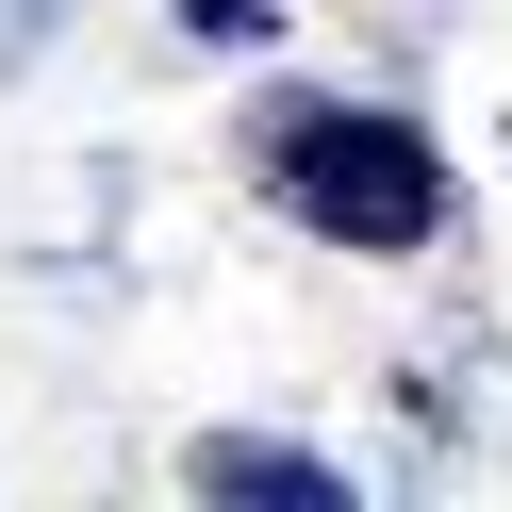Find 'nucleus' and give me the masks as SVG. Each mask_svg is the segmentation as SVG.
Segmentation results:
<instances>
[{"label":"nucleus","instance_id":"1","mask_svg":"<svg viewBox=\"0 0 512 512\" xmlns=\"http://www.w3.org/2000/svg\"><path fill=\"white\" fill-rule=\"evenodd\" d=\"M265 182L331 248H430L446 232V149L380 100H265Z\"/></svg>","mask_w":512,"mask_h":512},{"label":"nucleus","instance_id":"2","mask_svg":"<svg viewBox=\"0 0 512 512\" xmlns=\"http://www.w3.org/2000/svg\"><path fill=\"white\" fill-rule=\"evenodd\" d=\"M199 496H265V512H347V479L314 446H265V430H215L199 446Z\"/></svg>","mask_w":512,"mask_h":512},{"label":"nucleus","instance_id":"3","mask_svg":"<svg viewBox=\"0 0 512 512\" xmlns=\"http://www.w3.org/2000/svg\"><path fill=\"white\" fill-rule=\"evenodd\" d=\"M50 34H67V0H0V67H34Z\"/></svg>","mask_w":512,"mask_h":512},{"label":"nucleus","instance_id":"4","mask_svg":"<svg viewBox=\"0 0 512 512\" xmlns=\"http://www.w3.org/2000/svg\"><path fill=\"white\" fill-rule=\"evenodd\" d=\"M182 17H199V34H265V0H182Z\"/></svg>","mask_w":512,"mask_h":512}]
</instances>
